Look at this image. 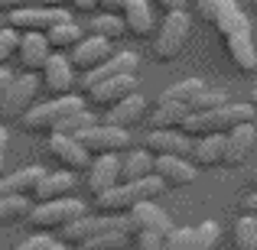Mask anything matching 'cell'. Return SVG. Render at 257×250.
Returning <instances> with one entry per match:
<instances>
[{"label": "cell", "instance_id": "obj_1", "mask_svg": "<svg viewBox=\"0 0 257 250\" xmlns=\"http://www.w3.org/2000/svg\"><path fill=\"white\" fill-rule=\"evenodd\" d=\"M257 107L251 101H228V104L215 107V111H189L182 133L189 137H205V133H228L238 124H251Z\"/></svg>", "mask_w": 257, "mask_h": 250}, {"label": "cell", "instance_id": "obj_2", "mask_svg": "<svg viewBox=\"0 0 257 250\" xmlns=\"http://www.w3.org/2000/svg\"><path fill=\"white\" fill-rule=\"evenodd\" d=\"M88 211V205L75 195L69 198H52V201H36L30 211V227L33 231H46V234H59L65 224H72L75 218H82Z\"/></svg>", "mask_w": 257, "mask_h": 250}, {"label": "cell", "instance_id": "obj_3", "mask_svg": "<svg viewBox=\"0 0 257 250\" xmlns=\"http://www.w3.org/2000/svg\"><path fill=\"white\" fill-rule=\"evenodd\" d=\"M78 107H85V101L78 98V94H56L52 101L33 104L30 111L20 117V124H23L26 133H52L59 120L69 117L72 111H78Z\"/></svg>", "mask_w": 257, "mask_h": 250}, {"label": "cell", "instance_id": "obj_4", "mask_svg": "<svg viewBox=\"0 0 257 250\" xmlns=\"http://www.w3.org/2000/svg\"><path fill=\"white\" fill-rule=\"evenodd\" d=\"M189 30H192V20H189L186 10H173L163 17V23L153 33V59L160 62H170L176 59L189 43Z\"/></svg>", "mask_w": 257, "mask_h": 250}, {"label": "cell", "instance_id": "obj_5", "mask_svg": "<svg viewBox=\"0 0 257 250\" xmlns=\"http://www.w3.org/2000/svg\"><path fill=\"white\" fill-rule=\"evenodd\" d=\"M65 20H72V13L65 10V7H20V10H10V17H7V26H13V30L20 33H49L56 23H65Z\"/></svg>", "mask_w": 257, "mask_h": 250}, {"label": "cell", "instance_id": "obj_6", "mask_svg": "<svg viewBox=\"0 0 257 250\" xmlns=\"http://www.w3.org/2000/svg\"><path fill=\"white\" fill-rule=\"evenodd\" d=\"M39 85H43V78H36V72H26V75H13V78H10V85H7V91H4V114H0V117H7V120H20L33 104H36Z\"/></svg>", "mask_w": 257, "mask_h": 250}, {"label": "cell", "instance_id": "obj_7", "mask_svg": "<svg viewBox=\"0 0 257 250\" xmlns=\"http://www.w3.org/2000/svg\"><path fill=\"white\" fill-rule=\"evenodd\" d=\"M78 140L85 143V150L91 153V156H104V153H124L131 150V130H124V127H111L104 124V120H98L94 127H88L85 133H78Z\"/></svg>", "mask_w": 257, "mask_h": 250}, {"label": "cell", "instance_id": "obj_8", "mask_svg": "<svg viewBox=\"0 0 257 250\" xmlns=\"http://www.w3.org/2000/svg\"><path fill=\"white\" fill-rule=\"evenodd\" d=\"M120 185V156L117 153H104V156H91L85 169V188L91 198L104 195L107 188Z\"/></svg>", "mask_w": 257, "mask_h": 250}, {"label": "cell", "instance_id": "obj_9", "mask_svg": "<svg viewBox=\"0 0 257 250\" xmlns=\"http://www.w3.org/2000/svg\"><path fill=\"white\" fill-rule=\"evenodd\" d=\"M49 156L59 163V169H72V172H82L91 163V153L72 133H49Z\"/></svg>", "mask_w": 257, "mask_h": 250}, {"label": "cell", "instance_id": "obj_10", "mask_svg": "<svg viewBox=\"0 0 257 250\" xmlns=\"http://www.w3.org/2000/svg\"><path fill=\"white\" fill-rule=\"evenodd\" d=\"M137 65H140V59L134 56V52H114V56L107 59V62H101L98 69L82 72L78 85H82V91H91L94 85L107 82V78H117V75H137Z\"/></svg>", "mask_w": 257, "mask_h": 250}, {"label": "cell", "instance_id": "obj_11", "mask_svg": "<svg viewBox=\"0 0 257 250\" xmlns=\"http://www.w3.org/2000/svg\"><path fill=\"white\" fill-rule=\"evenodd\" d=\"M254 146H257V127H254V120H251V124L231 127V130L225 133V166L228 169H241L247 159H251Z\"/></svg>", "mask_w": 257, "mask_h": 250}, {"label": "cell", "instance_id": "obj_12", "mask_svg": "<svg viewBox=\"0 0 257 250\" xmlns=\"http://www.w3.org/2000/svg\"><path fill=\"white\" fill-rule=\"evenodd\" d=\"M114 56V49H111V39H104V36H82V43L75 46V49H69V59H72V65H75L78 72H91V69H98L101 62H107V59Z\"/></svg>", "mask_w": 257, "mask_h": 250}, {"label": "cell", "instance_id": "obj_13", "mask_svg": "<svg viewBox=\"0 0 257 250\" xmlns=\"http://www.w3.org/2000/svg\"><path fill=\"white\" fill-rule=\"evenodd\" d=\"M153 175H160L166 188H186L195 182L199 169H195V163L189 156H157Z\"/></svg>", "mask_w": 257, "mask_h": 250}, {"label": "cell", "instance_id": "obj_14", "mask_svg": "<svg viewBox=\"0 0 257 250\" xmlns=\"http://www.w3.org/2000/svg\"><path fill=\"white\" fill-rule=\"evenodd\" d=\"M212 23L221 39H234V36H247L251 33V20L238 7V0H218V7L212 13Z\"/></svg>", "mask_w": 257, "mask_h": 250}, {"label": "cell", "instance_id": "obj_15", "mask_svg": "<svg viewBox=\"0 0 257 250\" xmlns=\"http://www.w3.org/2000/svg\"><path fill=\"white\" fill-rule=\"evenodd\" d=\"M75 72H78V69L72 65L69 56H62V52H52L49 62L43 65V85H46V91H52V94H72V85L78 82Z\"/></svg>", "mask_w": 257, "mask_h": 250}, {"label": "cell", "instance_id": "obj_16", "mask_svg": "<svg viewBox=\"0 0 257 250\" xmlns=\"http://www.w3.org/2000/svg\"><path fill=\"white\" fill-rule=\"evenodd\" d=\"M127 218H131V231H134V234H140V231L170 234L173 227H176L173 218L157 205V201H140V205H134L131 211H127Z\"/></svg>", "mask_w": 257, "mask_h": 250}, {"label": "cell", "instance_id": "obj_17", "mask_svg": "<svg viewBox=\"0 0 257 250\" xmlns=\"http://www.w3.org/2000/svg\"><path fill=\"white\" fill-rule=\"evenodd\" d=\"M134 91H140L137 75H117V78H107V82L94 85L91 91H85V94L94 107H104L107 111V107H114L117 101H124L127 94H134Z\"/></svg>", "mask_w": 257, "mask_h": 250}, {"label": "cell", "instance_id": "obj_18", "mask_svg": "<svg viewBox=\"0 0 257 250\" xmlns=\"http://www.w3.org/2000/svg\"><path fill=\"white\" fill-rule=\"evenodd\" d=\"M120 17H124V26L131 36L137 39H150L153 33H157V17H153V4L150 0H127L124 10H120Z\"/></svg>", "mask_w": 257, "mask_h": 250}, {"label": "cell", "instance_id": "obj_19", "mask_svg": "<svg viewBox=\"0 0 257 250\" xmlns=\"http://www.w3.org/2000/svg\"><path fill=\"white\" fill-rule=\"evenodd\" d=\"M189 159L195 163V169L225 166V133H205V137H192Z\"/></svg>", "mask_w": 257, "mask_h": 250}, {"label": "cell", "instance_id": "obj_20", "mask_svg": "<svg viewBox=\"0 0 257 250\" xmlns=\"http://www.w3.org/2000/svg\"><path fill=\"white\" fill-rule=\"evenodd\" d=\"M75 172L72 169H56V172H46L43 179L36 182V188H33V201H52V198H69V195H75Z\"/></svg>", "mask_w": 257, "mask_h": 250}, {"label": "cell", "instance_id": "obj_21", "mask_svg": "<svg viewBox=\"0 0 257 250\" xmlns=\"http://www.w3.org/2000/svg\"><path fill=\"white\" fill-rule=\"evenodd\" d=\"M144 117H147V98H144L140 91L127 94L124 101H117L114 107H107V111H104V124H111V127H124V130L137 127Z\"/></svg>", "mask_w": 257, "mask_h": 250}, {"label": "cell", "instance_id": "obj_22", "mask_svg": "<svg viewBox=\"0 0 257 250\" xmlns=\"http://www.w3.org/2000/svg\"><path fill=\"white\" fill-rule=\"evenodd\" d=\"M52 52H56V49L49 46L46 33H23V36H20L17 56H20V65H23L26 72H43V65L49 62Z\"/></svg>", "mask_w": 257, "mask_h": 250}, {"label": "cell", "instance_id": "obj_23", "mask_svg": "<svg viewBox=\"0 0 257 250\" xmlns=\"http://www.w3.org/2000/svg\"><path fill=\"white\" fill-rule=\"evenodd\" d=\"M144 146L153 156H189L192 137L182 130H150L144 140Z\"/></svg>", "mask_w": 257, "mask_h": 250}, {"label": "cell", "instance_id": "obj_24", "mask_svg": "<svg viewBox=\"0 0 257 250\" xmlns=\"http://www.w3.org/2000/svg\"><path fill=\"white\" fill-rule=\"evenodd\" d=\"M43 175H46L43 166H23L13 172H4L0 175V198H7V195H30L33 198V188Z\"/></svg>", "mask_w": 257, "mask_h": 250}, {"label": "cell", "instance_id": "obj_25", "mask_svg": "<svg viewBox=\"0 0 257 250\" xmlns=\"http://www.w3.org/2000/svg\"><path fill=\"white\" fill-rule=\"evenodd\" d=\"M153 163H157V156H153L147 146H140V150H124L120 153V182H137V179H147V175H153Z\"/></svg>", "mask_w": 257, "mask_h": 250}, {"label": "cell", "instance_id": "obj_26", "mask_svg": "<svg viewBox=\"0 0 257 250\" xmlns=\"http://www.w3.org/2000/svg\"><path fill=\"white\" fill-rule=\"evenodd\" d=\"M94 205H98L101 214H127L134 205H140V201H137V192H134L131 182H120V185L107 188L104 195H98Z\"/></svg>", "mask_w": 257, "mask_h": 250}, {"label": "cell", "instance_id": "obj_27", "mask_svg": "<svg viewBox=\"0 0 257 250\" xmlns=\"http://www.w3.org/2000/svg\"><path fill=\"white\" fill-rule=\"evenodd\" d=\"M202 91H205V82H202V78H186V82H176V85L166 88L157 98V104H179V107H189V111H192L195 98H199Z\"/></svg>", "mask_w": 257, "mask_h": 250}, {"label": "cell", "instance_id": "obj_28", "mask_svg": "<svg viewBox=\"0 0 257 250\" xmlns=\"http://www.w3.org/2000/svg\"><path fill=\"white\" fill-rule=\"evenodd\" d=\"M225 49H228V59L238 65L241 72H254L257 69V46H254V36H234V39H225Z\"/></svg>", "mask_w": 257, "mask_h": 250}, {"label": "cell", "instance_id": "obj_29", "mask_svg": "<svg viewBox=\"0 0 257 250\" xmlns=\"http://www.w3.org/2000/svg\"><path fill=\"white\" fill-rule=\"evenodd\" d=\"M33 205H36V201H33L30 195H7V198H0V231L17 224V221H26L30 211H33Z\"/></svg>", "mask_w": 257, "mask_h": 250}, {"label": "cell", "instance_id": "obj_30", "mask_svg": "<svg viewBox=\"0 0 257 250\" xmlns=\"http://www.w3.org/2000/svg\"><path fill=\"white\" fill-rule=\"evenodd\" d=\"M82 26L75 23V20H65V23H56L49 33H46V39H49V46L56 52H69V49H75L78 43H82Z\"/></svg>", "mask_w": 257, "mask_h": 250}, {"label": "cell", "instance_id": "obj_31", "mask_svg": "<svg viewBox=\"0 0 257 250\" xmlns=\"http://www.w3.org/2000/svg\"><path fill=\"white\" fill-rule=\"evenodd\" d=\"M189 117V107H179V104H157L150 114V127L153 130H182Z\"/></svg>", "mask_w": 257, "mask_h": 250}, {"label": "cell", "instance_id": "obj_32", "mask_svg": "<svg viewBox=\"0 0 257 250\" xmlns=\"http://www.w3.org/2000/svg\"><path fill=\"white\" fill-rule=\"evenodd\" d=\"M134 247V234L127 231H104V234H94L91 240H85L78 250H131Z\"/></svg>", "mask_w": 257, "mask_h": 250}, {"label": "cell", "instance_id": "obj_33", "mask_svg": "<svg viewBox=\"0 0 257 250\" xmlns=\"http://www.w3.org/2000/svg\"><path fill=\"white\" fill-rule=\"evenodd\" d=\"M88 33H94V36H104V39H117V36H124L127 33V26H124V17L120 13H104L101 10L98 17L88 23Z\"/></svg>", "mask_w": 257, "mask_h": 250}, {"label": "cell", "instance_id": "obj_34", "mask_svg": "<svg viewBox=\"0 0 257 250\" xmlns=\"http://www.w3.org/2000/svg\"><path fill=\"white\" fill-rule=\"evenodd\" d=\"M231 240H234V250H257V214L244 211V218L234 221Z\"/></svg>", "mask_w": 257, "mask_h": 250}, {"label": "cell", "instance_id": "obj_35", "mask_svg": "<svg viewBox=\"0 0 257 250\" xmlns=\"http://www.w3.org/2000/svg\"><path fill=\"white\" fill-rule=\"evenodd\" d=\"M94 124H98L94 111H88V107H78V111H72V114H69V117L59 120L52 133H72V137H78V133H85L88 127H94Z\"/></svg>", "mask_w": 257, "mask_h": 250}, {"label": "cell", "instance_id": "obj_36", "mask_svg": "<svg viewBox=\"0 0 257 250\" xmlns=\"http://www.w3.org/2000/svg\"><path fill=\"white\" fill-rule=\"evenodd\" d=\"M218 240H221V224H218V221L192 224V250H215Z\"/></svg>", "mask_w": 257, "mask_h": 250}, {"label": "cell", "instance_id": "obj_37", "mask_svg": "<svg viewBox=\"0 0 257 250\" xmlns=\"http://www.w3.org/2000/svg\"><path fill=\"white\" fill-rule=\"evenodd\" d=\"M20 49V30H13V26H4L0 30V65H7L13 56H17Z\"/></svg>", "mask_w": 257, "mask_h": 250}, {"label": "cell", "instance_id": "obj_38", "mask_svg": "<svg viewBox=\"0 0 257 250\" xmlns=\"http://www.w3.org/2000/svg\"><path fill=\"white\" fill-rule=\"evenodd\" d=\"M134 250H166V234H157V231L134 234Z\"/></svg>", "mask_w": 257, "mask_h": 250}, {"label": "cell", "instance_id": "obj_39", "mask_svg": "<svg viewBox=\"0 0 257 250\" xmlns=\"http://www.w3.org/2000/svg\"><path fill=\"white\" fill-rule=\"evenodd\" d=\"M228 101H231V98H228V94H225V91H208V88H205V91H202V94H199V98H195V104H192V111H215V107H221V104H228Z\"/></svg>", "mask_w": 257, "mask_h": 250}, {"label": "cell", "instance_id": "obj_40", "mask_svg": "<svg viewBox=\"0 0 257 250\" xmlns=\"http://www.w3.org/2000/svg\"><path fill=\"white\" fill-rule=\"evenodd\" d=\"M166 250H192V227H173L166 234Z\"/></svg>", "mask_w": 257, "mask_h": 250}, {"label": "cell", "instance_id": "obj_41", "mask_svg": "<svg viewBox=\"0 0 257 250\" xmlns=\"http://www.w3.org/2000/svg\"><path fill=\"white\" fill-rule=\"evenodd\" d=\"M56 237V234H46V231H36L30 237H23L20 244H13V250H46V244Z\"/></svg>", "mask_w": 257, "mask_h": 250}, {"label": "cell", "instance_id": "obj_42", "mask_svg": "<svg viewBox=\"0 0 257 250\" xmlns=\"http://www.w3.org/2000/svg\"><path fill=\"white\" fill-rule=\"evenodd\" d=\"M7 150H10V133L7 127H0V175L7 172Z\"/></svg>", "mask_w": 257, "mask_h": 250}, {"label": "cell", "instance_id": "obj_43", "mask_svg": "<svg viewBox=\"0 0 257 250\" xmlns=\"http://www.w3.org/2000/svg\"><path fill=\"white\" fill-rule=\"evenodd\" d=\"M150 4H157L163 13H173V10H186V0H150Z\"/></svg>", "mask_w": 257, "mask_h": 250}, {"label": "cell", "instance_id": "obj_44", "mask_svg": "<svg viewBox=\"0 0 257 250\" xmlns=\"http://www.w3.org/2000/svg\"><path fill=\"white\" fill-rule=\"evenodd\" d=\"M10 78H13V72L7 69V65H0V114H4V91H7V85H10Z\"/></svg>", "mask_w": 257, "mask_h": 250}, {"label": "cell", "instance_id": "obj_45", "mask_svg": "<svg viewBox=\"0 0 257 250\" xmlns=\"http://www.w3.org/2000/svg\"><path fill=\"white\" fill-rule=\"evenodd\" d=\"M124 4H127V0H98V10H104V13H120V10H124Z\"/></svg>", "mask_w": 257, "mask_h": 250}, {"label": "cell", "instance_id": "obj_46", "mask_svg": "<svg viewBox=\"0 0 257 250\" xmlns=\"http://www.w3.org/2000/svg\"><path fill=\"white\" fill-rule=\"evenodd\" d=\"M195 7H199V13L205 20H212V13H215V7H218V0H195Z\"/></svg>", "mask_w": 257, "mask_h": 250}, {"label": "cell", "instance_id": "obj_47", "mask_svg": "<svg viewBox=\"0 0 257 250\" xmlns=\"http://www.w3.org/2000/svg\"><path fill=\"white\" fill-rule=\"evenodd\" d=\"M72 7H75L78 13H94L98 10V0H72Z\"/></svg>", "mask_w": 257, "mask_h": 250}, {"label": "cell", "instance_id": "obj_48", "mask_svg": "<svg viewBox=\"0 0 257 250\" xmlns=\"http://www.w3.org/2000/svg\"><path fill=\"white\" fill-rule=\"evenodd\" d=\"M30 4L33 0H0V10L10 13V10H20V7H30Z\"/></svg>", "mask_w": 257, "mask_h": 250}, {"label": "cell", "instance_id": "obj_49", "mask_svg": "<svg viewBox=\"0 0 257 250\" xmlns=\"http://www.w3.org/2000/svg\"><path fill=\"white\" fill-rule=\"evenodd\" d=\"M46 250H72V247H69V244H62L59 237H52L49 244H46Z\"/></svg>", "mask_w": 257, "mask_h": 250}, {"label": "cell", "instance_id": "obj_50", "mask_svg": "<svg viewBox=\"0 0 257 250\" xmlns=\"http://www.w3.org/2000/svg\"><path fill=\"white\" fill-rule=\"evenodd\" d=\"M49 7H62V4H72V0H46Z\"/></svg>", "mask_w": 257, "mask_h": 250}, {"label": "cell", "instance_id": "obj_51", "mask_svg": "<svg viewBox=\"0 0 257 250\" xmlns=\"http://www.w3.org/2000/svg\"><path fill=\"white\" fill-rule=\"evenodd\" d=\"M251 104L257 107V88H254V94H251Z\"/></svg>", "mask_w": 257, "mask_h": 250}, {"label": "cell", "instance_id": "obj_52", "mask_svg": "<svg viewBox=\"0 0 257 250\" xmlns=\"http://www.w3.org/2000/svg\"><path fill=\"white\" fill-rule=\"evenodd\" d=\"M254 188H257V172H254Z\"/></svg>", "mask_w": 257, "mask_h": 250}, {"label": "cell", "instance_id": "obj_53", "mask_svg": "<svg viewBox=\"0 0 257 250\" xmlns=\"http://www.w3.org/2000/svg\"><path fill=\"white\" fill-rule=\"evenodd\" d=\"M254 7H257V0H254Z\"/></svg>", "mask_w": 257, "mask_h": 250}]
</instances>
